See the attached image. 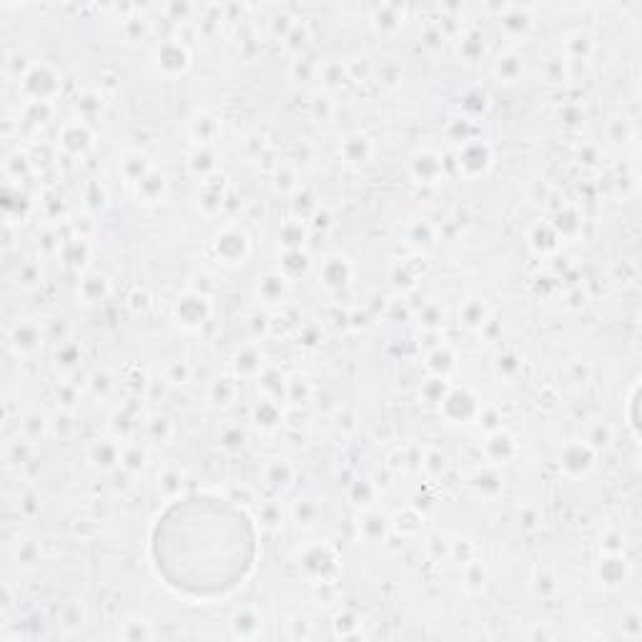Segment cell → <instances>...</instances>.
Returning a JSON list of instances; mask_svg holds the SVG:
<instances>
[{"instance_id": "1", "label": "cell", "mask_w": 642, "mask_h": 642, "mask_svg": "<svg viewBox=\"0 0 642 642\" xmlns=\"http://www.w3.org/2000/svg\"><path fill=\"white\" fill-rule=\"evenodd\" d=\"M231 627H234V635L253 637L258 632V627H261V620H258L251 610H241V613L234 617V622H231Z\"/></svg>"}]
</instances>
